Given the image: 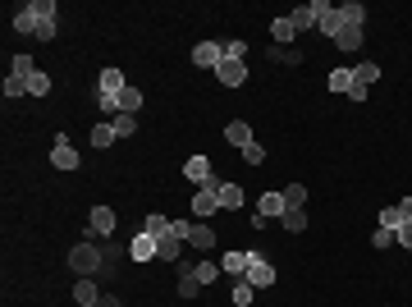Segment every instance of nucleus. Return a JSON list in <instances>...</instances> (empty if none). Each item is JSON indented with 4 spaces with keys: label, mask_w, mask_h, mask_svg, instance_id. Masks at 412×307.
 I'll use <instances>...</instances> for the list:
<instances>
[{
    "label": "nucleus",
    "mask_w": 412,
    "mask_h": 307,
    "mask_svg": "<svg viewBox=\"0 0 412 307\" xmlns=\"http://www.w3.org/2000/svg\"><path fill=\"white\" fill-rule=\"evenodd\" d=\"M69 271H78V275H105V248H101V238H83L78 248H69Z\"/></svg>",
    "instance_id": "obj_1"
},
{
    "label": "nucleus",
    "mask_w": 412,
    "mask_h": 307,
    "mask_svg": "<svg viewBox=\"0 0 412 307\" xmlns=\"http://www.w3.org/2000/svg\"><path fill=\"white\" fill-rule=\"evenodd\" d=\"M9 23H14L18 37H37V28H42V0H28V5H18Z\"/></svg>",
    "instance_id": "obj_2"
},
{
    "label": "nucleus",
    "mask_w": 412,
    "mask_h": 307,
    "mask_svg": "<svg viewBox=\"0 0 412 307\" xmlns=\"http://www.w3.org/2000/svg\"><path fill=\"white\" fill-rule=\"evenodd\" d=\"M243 280H248L252 289H270V284H275V266L261 253H252V248H248V275H243Z\"/></svg>",
    "instance_id": "obj_3"
},
{
    "label": "nucleus",
    "mask_w": 412,
    "mask_h": 307,
    "mask_svg": "<svg viewBox=\"0 0 412 307\" xmlns=\"http://www.w3.org/2000/svg\"><path fill=\"white\" fill-rule=\"evenodd\" d=\"M220 211V179H211V184H202L198 193H193V216L206 220V216H215Z\"/></svg>",
    "instance_id": "obj_4"
},
{
    "label": "nucleus",
    "mask_w": 412,
    "mask_h": 307,
    "mask_svg": "<svg viewBox=\"0 0 412 307\" xmlns=\"http://www.w3.org/2000/svg\"><path fill=\"white\" fill-rule=\"evenodd\" d=\"M321 14H330V0H307V5H298L293 9V28H298V33H311V28L321 23Z\"/></svg>",
    "instance_id": "obj_5"
},
{
    "label": "nucleus",
    "mask_w": 412,
    "mask_h": 307,
    "mask_svg": "<svg viewBox=\"0 0 412 307\" xmlns=\"http://www.w3.org/2000/svg\"><path fill=\"white\" fill-rule=\"evenodd\" d=\"M220 60H224V42H198L193 46V64H198V69H220Z\"/></svg>",
    "instance_id": "obj_6"
},
{
    "label": "nucleus",
    "mask_w": 412,
    "mask_h": 307,
    "mask_svg": "<svg viewBox=\"0 0 412 307\" xmlns=\"http://www.w3.org/2000/svg\"><path fill=\"white\" fill-rule=\"evenodd\" d=\"M51 166H55V170H78V166H83V156L74 151V142H69L64 133L55 138V147H51Z\"/></svg>",
    "instance_id": "obj_7"
},
{
    "label": "nucleus",
    "mask_w": 412,
    "mask_h": 307,
    "mask_svg": "<svg viewBox=\"0 0 412 307\" xmlns=\"http://www.w3.org/2000/svg\"><path fill=\"white\" fill-rule=\"evenodd\" d=\"M215 83H220V88H243V83H248V64L243 60H220Z\"/></svg>",
    "instance_id": "obj_8"
},
{
    "label": "nucleus",
    "mask_w": 412,
    "mask_h": 307,
    "mask_svg": "<svg viewBox=\"0 0 412 307\" xmlns=\"http://www.w3.org/2000/svg\"><path fill=\"white\" fill-rule=\"evenodd\" d=\"M183 179H188V184H193V188H202V184H211V179H215V170H211V161H206V156H188V161H183Z\"/></svg>",
    "instance_id": "obj_9"
},
{
    "label": "nucleus",
    "mask_w": 412,
    "mask_h": 307,
    "mask_svg": "<svg viewBox=\"0 0 412 307\" xmlns=\"http://www.w3.org/2000/svg\"><path fill=\"white\" fill-rule=\"evenodd\" d=\"M220 271L229 275V280H243V275H248V248H229V253L220 257Z\"/></svg>",
    "instance_id": "obj_10"
},
{
    "label": "nucleus",
    "mask_w": 412,
    "mask_h": 307,
    "mask_svg": "<svg viewBox=\"0 0 412 307\" xmlns=\"http://www.w3.org/2000/svg\"><path fill=\"white\" fill-rule=\"evenodd\" d=\"M87 225H92V234H96V238H110L120 220H115V211H110V207H92V216H87Z\"/></svg>",
    "instance_id": "obj_11"
},
{
    "label": "nucleus",
    "mask_w": 412,
    "mask_h": 307,
    "mask_svg": "<svg viewBox=\"0 0 412 307\" xmlns=\"http://www.w3.org/2000/svg\"><path fill=\"white\" fill-rule=\"evenodd\" d=\"M224 142H229V147H252V142H257V138H252V124H243V120H229V124H224Z\"/></svg>",
    "instance_id": "obj_12"
},
{
    "label": "nucleus",
    "mask_w": 412,
    "mask_h": 307,
    "mask_svg": "<svg viewBox=\"0 0 412 307\" xmlns=\"http://www.w3.org/2000/svg\"><path fill=\"white\" fill-rule=\"evenodd\" d=\"M74 303H78V307H96V303H101V289H96L92 275H78V284H74Z\"/></svg>",
    "instance_id": "obj_13"
},
{
    "label": "nucleus",
    "mask_w": 412,
    "mask_h": 307,
    "mask_svg": "<svg viewBox=\"0 0 412 307\" xmlns=\"http://www.w3.org/2000/svg\"><path fill=\"white\" fill-rule=\"evenodd\" d=\"M129 262H156V238L151 234H133L129 238Z\"/></svg>",
    "instance_id": "obj_14"
},
{
    "label": "nucleus",
    "mask_w": 412,
    "mask_h": 307,
    "mask_svg": "<svg viewBox=\"0 0 412 307\" xmlns=\"http://www.w3.org/2000/svg\"><path fill=\"white\" fill-rule=\"evenodd\" d=\"M179 253H183V238H174V234L156 238V262H170V266H179Z\"/></svg>",
    "instance_id": "obj_15"
},
{
    "label": "nucleus",
    "mask_w": 412,
    "mask_h": 307,
    "mask_svg": "<svg viewBox=\"0 0 412 307\" xmlns=\"http://www.w3.org/2000/svg\"><path fill=\"white\" fill-rule=\"evenodd\" d=\"M257 216L261 220H280L284 216V193H261L257 197Z\"/></svg>",
    "instance_id": "obj_16"
},
{
    "label": "nucleus",
    "mask_w": 412,
    "mask_h": 307,
    "mask_svg": "<svg viewBox=\"0 0 412 307\" xmlns=\"http://www.w3.org/2000/svg\"><path fill=\"white\" fill-rule=\"evenodd\" d=\"M202 294V280L193 275V262H179V299H198Z\"/></svg>",
    "instance_id": "obj_17"
},
{
    "label": "nucleus",
    "mask_w": 412,
    "mask_h": 307,
    "mask_svg": "<svg viewBox=\"0 0 412 307\" xmlns=\"http://www.w3.org/2000/svg\"><path fill=\"white\" fill-rule=\"evenodd\" d=\"M55 0H42V28H37V42H55Z\"/></svg>",
    "instance_id": "obj_18"
},
{
    "label": "nucleus",
    "mask_w": 412,
    "mask_h": 307,
    "mask_svg": "<svg viewBox=\"0 0 412 307\" xmlns=\"http://www.w3.org/2000/svg\"><path fill=\"white\" fill-rule=\"evenodd\" d=\"M124 88H129V83H124V74L115 69V64H110V69H101V79H96V92H110V97H120Z\"/></svg>",
    "instance_id": "obj_19"
},
{
    "label": "nucleus",
    "mask_w": 412,
    "mask_h": 307,
    "mask_svg": "<svg viewBox=\"0 0 412 307\" xmlns=\"http://www.w3.org/2000/svg\"><path fill=\"white\" fill-rule=\"evenodd\" d=\"M142 234H151V238H165V234H174V220H170V216H161V211H151V216L142 220Z\"/></svg>",
    "instance_id": "obj_20"
},
{
    "label": "nucleus",
    "mask_w": 412,
    "mask_h": 307,
    "mask_svg": "<svg viewBox=\"0 0 412 307\" xmlns=\"http://www.w3.org/2000/svg\"><path fill=\"white\" fill-rule=\"evenodd\" d=\"M270 37H275V46H293V37H298L293 18H289V14H280V18L270 23Z\"/></svg>",
    "instance_id": "obj_21"
},
{
    "label": "nucleus",
    "mask_w": 412,
    "mask_h": 307,
    "mask_svg": "<svg viewBox=\"0 0 412 307\" xmlns=\"http://www.w3.org/2000/svg\"><path fill=\"white\" fill-rule=\"evenodd\" d=\"M316 33H321V37H330V42H335V37L343 33V14H339V5H330V14H321Z\"/></svg>",
    "instance_id": "obj_22"
},
{
    "label": "nucleus",
    "mask_w": 412,
    "mask_h": 307,
    "mask_svg": "<svg viewBox=\"0 0 412 307\" xmlns=\"http://www.w3.org/2000/svg\"><path fill=\"white\" fill-rule=\"evenodd\" d=\"M339 14H343V23H348V28H367V5H362V0H343Z\"/></svg>",
    "instance_id": "obj_23"
},
{
    "label": "nucleus",
    "mask_w": 412,
    "mask_h": 307,
    "mask_svg": "<svg viewBox=\"0 0 412 307\" xmlns=\"http://www.w3.org/2000/svg\"><path fill=\"white\" fill-rule=\"evenodd\" d=\"M362 42H367V28H348V23H343V33L335 37L339 51H362Z\"/></svg>",
    "instance_id": "obj_24"
},
{
    "label": "nucleus",
    "mask_w": 412,
    "mask_h": 307,
    "mask_svg": "<svg viewBox=\"0 0 412 307\" xmlns=\"http://www.w3.org/2000/svg\"><path fill=\"white\" fill-rule=\"evenodd\" d=\"M380 79V64L376 60H362V64H353V83H357V88H367L371 92V83Z\"/></svg>",
    "instance_id": "obj_25"
},
{
    "label": "nucleus",
    "mask_w": 412,
    "mask_h": 307,
    "mask_svg": "<svg viewBox=\"0 0 412 307\" xmlns=\"http://www.w3.org/2000/svg\"><path fill=\"white\" fill-rule=\"evenodd\" d=\"M234 207H243V188L234 179H220V211H234Z\"/></svg>",
    "instance_id": "obj_26"
},
{
    "label": "nucleus",
    "mask_w": 412,
    "mask_h": 307,
    "mask_svg": "<svg viewBox=\"0 0 412 307\" xmlns=\"http://www.w3.org/2000/svg\"><path fill=\"white\" fill-rule=\"evenodd\" d=\"M326 88H330V92H343V97H348V88H353V69H348V64H339V69H330Z\"/></svg>",
    "instance_id": "obj_27"
},
{
    "label": "nucleus",
    "mask_w": 412,
    "mask_h": 307,
    "mask_svg": "<svg viewBox=\"0 0 412 307\" xmlns=\"http://www.w3.org/2000/svg\"><path fill=\"white\" fill-rule=\"evenodd\" d=\"M188 243H193V248H202V253H211V248H215V229L206 225V220H198V225H193V238H188Z\"/></svg>",
    "instance_id": "obj_28"
},
{
    "label": "nucleus",
    "mask_w": 412,
    "mask_h": 307,
    "mask_svg": "<svg viewBox=\"0 0 412 307\" xmlns=\"http://www.w3.org/2000/svg\"><path fill=\"white\" fill-rule=\"evenodd\" d=\"M280 225H284V234H302V229H307V207L284 211V216H280Z\"/></svg>",
    "instance_id": "obj_29"
},
{
    "label": "nucleus",
    "mask_w": 412,
    "mask_h": 307,
    "mask_svg": "<svg viewBox=\"0 0 412 307\" xmlns=\"http://www.w3.org/2000/svg\"><path fill=\"white\" fill-rule=\"evenodd\" d=\"M193 275H198V280H202V289H206V284H215V280H220V262H193Z\"/></svg>",
    "instance_id": "obj_30"
},
{
    "label": "nucleus",
    "mask_w": 412,
    "mask_h": 307,
    "mask_svg": "<svg viewBox=\"0 0 412 307\" xmlns=\"http://www.w3.org/2000/svg\"><path fill=\"white\" fill-rule=\"evenodd\" d=\"M37 74V64H33V55H14V60H9V79H33Z\"/></svg>",
    "instance_id": "obj_31"
},
{
    "label": "nucleus",
    "mask_w": 412,
    "mask_h": 307,
    "mask_svg": "<svg viewBox=\"0 0 412 307\" xmlns=\"http://www.w3.org/2000/svg\"><path fill=\"white\" fill-rule=\"evenodd\" d=\"M115 138H120V133H115V124H110V120H105V124H96V129H92V147H96V151H105Z\"/></svg>",
    "instance_id": "obj_32"
},
{
    "label": "nucleus",
    "mask_w": 412,
    "mask_h": 307,
    "mask_svg": "<svg viewBox=\"0 0 412 307\" xmlns=\"http://www.w3.org/2000/svg\"><path fill=\"white\" fill-rule=\"evenodd\" d=\"M115 101H120V115H137V110H142V92H137V88H124Z\"/></svg>",
    "instance_id": "obj_33"
},
{
    "label": "nucleus",
    "mask_w": 412,
    "mask_h": 307,
    "mask_svg": "<svg viewBox=\"0 0 412 307\" xmlns=\"http://www.w3.org/2000/svg\"><path fill=\"white\" fill-rule=\"evenodd\" d=\"M298 207H307V188L289 184V188H284V211H298Z\"/></svg>",
    "instance_id": "obj_34"
},
{
    "label": "nucleus",
    "mask_w": 412,
    "mask_h": 307,
    "mask_svg": "<svg viewBox=\"0 0 412 307\" xmlns=\"http://www.w3.org/2000/svg\"><path fill=\"white\" fill-rule=\"evenodd\" d=\"M46 92H51V74L37 69L33 79H28V97H46Z\"/></svg>",
    "instance_id": "obj_35"
},
{
    "label": "nucleus",
    "mask_w": 412,
    "mask_h": 307,
    "mask_svg": "<svg viewBox=\"0 0 412 307\" xmlns=\"http://www.w3.org/2000/svg\"><path fill=\"white\" fill-rule=\"evenodd\" d=\"M404 211H399V207H385V211H380V229H394V234H399V225H404Z\"/></svg>",
    "instance_id": "obj_36"
},
{
    "label": "nucleus",
    "mask_w": 412,
    "mask_h": 307,
    "mask_svg": "<svg viewBox=\"0 0 412 307\" xmlns=\"http://www.w3.org/2000/svg\"><path fill=\"white\" fill-rule=\"evenodd\" d=\"M115 133H120V138H133V133H137V115H115Z\"/></svg>",
    "instance_id": "obj_37"
},
{
    "label": "nucleus",
    "mask_w": 412,
    "mask_h": 307,
    "mask_svg": "<svg viewBox=\"0 0 412 307\" xmlns=\"http://www.w3.org/2000/svg\"><path fill=\"white\" fill-rule=\"evenodd\" d=\"M270 60H280V64H302V51H293V46H275Z\"/></svg>",
    "instance_id": "obj_38"
},
{
    "label": "nucleus",
    "mask_w": 412,
    "mask_h": 307,
    "mask_svg": "<svg viewBox=\"0 0 412 307\" xmlns=\"http://www.w3.org/2000/svg\"><path fill=\"white\" fill-rule=\"evenodd\" d=\"M252 294H257V289H252L248 280H234V307H248V303H252Z\"/></svg>",
    "instance_id": "obj_39"
},
{
    "label": "nucleus",
    "mask_w": 412,
    "mask_h": 307,
    "mask_svg": "<svg viewBox=\"0 0 412 307\" xmlns=\"http://www.w3.org/2000/svg\"><path fill=\"white\" fill-rule=\"evenodd\" d=\"M243 161H248V166H266V147H261V142L243 147Z\"/></svg>",
    "instance_id": "obj_40"
},
{
    "label": "nucleus",
    "mask_w": 412,
    "mask_h": 307,
    "mask_svg": "<svg viewBox=\"0 0 412 307\" xmlns=\"http://www.w3.org/2000/svg\"><path fill=\"white\" fill-rule=\"evenodd\" d=\"M243 55H248V42H239V37L224 42V60H243Z\"/></svg>",
    "instance_id": "obj_41"
},
{
    "label": "nucleus",
    "mask_w": 412,
    "mask_h": 307,
    "mask_svg": "<svg viewBox=\"0 0 412 307\" xmlns=\"http://www.w3.org/2000/svg\"><path fill=\"white\" fill-rule=\"evenodd\" d=\"M371 243H376V253H380V248L399 243V238H394V229H380V225H376V234H371Z\"/></svg>",
    "instance_id": "obj_42"
},
{
    "label": "nucleus",
    "mask_w": 412,
    "mask_h": 307,
    "mask_svg": "<svg viewBox=\"0 0 412 307\" xmlns=\"http://www.w3.org/2000/svg\"><path fill=\"white\" fill-rule=\"evenodd\" d=\"M23 92H28V83H23V79H5V101L23 97Z\"/></svg>",
    "instance_id": "obj_43"
},
{
    "label": "nucleus",
    "mask_w": 412,
    "mask_h": 307,
    "mask_svg": "<svg viewBox=\"0 0 412 307\" xmlns=\"http://www.w3.org/2000/svg\"><path fill=\"white\" fill-rule=\"evenodd\" d=\"M394 238H399V243H404L408 253H412V220H404V225H399V234H394Z\"/></svg>",
    "instance_id": "obj_44"
},
{
    "label": "nucleus",
    "mask_w": 412,
    "mask_h": 307,
    "mask_svg": "<svg viewBox=\"0 0 412 307\" xmlns=\"http://www.w3.org/2000/svg\"><path fill=\"white\" fill-rule=\"evenodd\" d=\"M174 238H183V243H188V238H193V220H174Z\"/></svg>",
    "instance_id": "obj_45"
},
{
    "label": "nucleus",
    "mask_w": 412,
    "mask_h": 307,
    "mask_svg": "<svg viewBox=\"0 0 412 307\" xmlns=\"http://www.w3.org/2000/svg\"><path fill=\"white\" fill-rule=\"evenodd\" d=\"M96 307H120V299H115V294H101V303Z\"/></svg>",
    "instance_id": "obj_46"
},
{
    "label": "nucleus",
    "mask_w": 412,
    "mask_h": 307,
    "mask_svg": "<svg viewBox=\"0 0 412 307\" xmlns=\"http://www.w3.org/2000/svg\"><path fill=\"white\" fill-rule=\"evenodd\" d=\"M399 211H404V216L412 220V197H404V202H399Z\"/></svg>",
    "instance_id": "obj_47"
}]
</instances>
